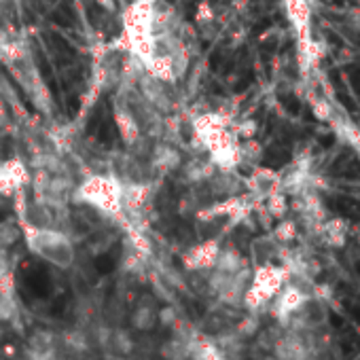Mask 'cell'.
<instances>
[{"label": "cell", "mask_w": 360, "mask_h": 360, "mask_svg": "<svg viewBox=\"0 0 360 360\" xmlns=\"http://www.w3.org/2000/svg\"><path fill=\"white\" fill-rule=\"evenodd\" d=\"M286 280V269L282 267H273V265H263L257 275L252 286L248 288V293L244 295V305L250 312H259L263 310L280 291L282 284Z\"/></svg>", "instance_id": "obj_1"}, {"label": "cell", "mask_w": 360, "mask_h": 360, "mask_svg": "<svg viewBox=\"0 0 360 360\" xmlns=\"http://www.w3.org/2000/svg\"><path fill=\"white\" fill-rule=\"evenodd\" d=\"M312 297L303 291V288L299 286H293V284H288L284 291H280L275 295V303L271 308L273 316L278 322H282L284 326H288V322H291V318L310 301Z\"/></svg>", "instance_id": "obj_2"}, {"label": "cell", "mask_w": 360, "mask_h": 360, "mask_svg": "<svg viewBox=\"0 0 360 360\" xmlns=\"http://www.w3.org/2000/svg\"><path fill=\"white\" fill-rule=\"evenodd\" d=\"M102 343L104 347L113 354V356H129L131 350H134V339L129 337V333L121 331V329H115V331H104V337H102Z\"/></svg>", "instance_id": "obj_3"}, {"label": "cell", "mask_w": 360, "mask_h": 360, "mask_svg": "<svg viewBox=\"0 0 360 360\" xmlns=\"http://www.w3.org/2000/svg\"><path fill=\"white\" fill-rule=\"evenodd\" d=\"M320 231H322L329 246L341 248V246H345V240H347V221L335 216V219H329V221L322 223Z\"/></svg>", "instance_id": "obj_4"}, {"label": "cell", "mask_w": 360, "mask_h": 360, "mask_svg": "<svg viewBox=\"0 0 360 360\" xmlns=\"http://www.w3.org/2000/svg\"><path fill=\"white\" fill-rule=\"evenodd\" d=\"M157 310L149 303H140L131 314V326L140 333H151L157 324Z\"/></svg>", "instance_id": "obj_5"}, {"label": "cell", "mask_w": 360, "mask_h": 360, "mask_svg": "<svg viewBox=\"0 0 360 360\" xmlns=\"http://www.w3.org/2000/svg\"><path fill=\"white\" fill-rule=\"evenodd\" d=\"M45 36H47V41H49V45H51V49H53V55H55V59H57L59 64H68L70 59L77 57L75 47H72L66 38H62V36H57V34H45Z\"/></svg>", "instance_id": "obj_6"}, {"label": "cell", "mask_w": 360, "mask_h": 360, "mask_svg": "<svg viewBox=\"0 0 360 360\" xmlns=\"http://www.w3.org/2000/svg\"><path fill=\"white\" fill-rule=\"evenodd\" d=\"M51 17H53V22H55L57 26H64V28H70V26L77 24V13H75V9H72L70 3H62V5L53 11Z\"/></svg>", "instance_id": "obj_7"}, {"label": "cell", "mask_w": 360, "mask_h": 360, "mask_svg": "<svg viewBox=\"0 0 360 360\" xmlns=\"http://www.w3.org/2000/svg\"><path fill=\"white\" fill-rule=\"evenodd\" d=\"M96 134H98V140L102 144H113L115 138H117V125H115V121L110 117H104L102 123L98 125Z\"/></svg>", "instance_id": "obj_8"}, {"label": "cell", "mask_w": 360, "mask_h": 360, "mask_svg": "<svg viewBox=\"0 0 360 360\" xmlns=\"http://www.w3.org/2000/svg\"><path fill=\"white\" fill-rule=\"evenodd\" d=\"M312 113L318 121H331L333 119V106L324 98H312Z\"/></svg>", "instance_id": "obj_9"}, {"label": "cell", "mask_w": 360, "mask_h": 360, "mask_svg": "<svg viewBox=\"0 0 360 360\" xmlns=\"http://www.w3.org/2000/svg\"><path fill=\"white\" fill-rule=\"evenodd\" d=\"M36 64H38V70H41V77H43L45 83L49 85V89H51L53 94H57V81H55V77H53V70H51L49 62L43 57V53L36 55Z\"/></svg>", "instance_id": "obj_10"}, {"label": "cell", "mask_w": 360, "mask_h": 360, "mask_svg": "<svg viewBox=\"0 0 360 360\" xmlns=\"http://www.w3.org/2000/svg\"><path fill=\"white\" fill-rule=\"evenodd\" d=\"M295 236H297V227H295L293 221H286V223H282V225L278 227V238L284 240V242L293 240Z\"/></svg>", "instance_id": "obj_11"}, {"label": "cell", "mask_w": 360, "mask_h": 360, "mask_svg": "<svg viewBox=\"0 0 360 360\" xmlns=\"http://www.w3.org/2000/svg\"><path fill=\"white\" fill-rule=\"evenodd\" d=\"M87 17H89V22L98 28L100 22L104 20V9H102L100 5H96V3H89V5H87Z\"/></svg>", "instance_id": "obj_12"}, {"label": "cell", "mask_w": 360, "mask_h": 360, "mask_svg": "<svg viewBox=\"0 0 360 360\" xmlns=\"http://www.w3.org/2000/svg\"><path fill=\"white\" fill-rule=\"evenodd\" d=\"M314 299H318V301H331V299H333L331 286H329V284H318V286L314 288Z\"/></svg>", "instance_id": "obj_13"}, {"label": "cell", "mask_w": 360, "mask_h": 360, "mask_svg": "<svg viewBox=\"0 0 360 360\" xmlns=\"http://www.w3.org/2000/svg\"><path fill=\"white\" fill-rule=\"evenodd\" d=\"M13 155V142L11 138H3L0 140V157H11Z\"/></svg>", "instance_id": "obj_14"}, {"label": "cell", "mask_w": 360, "mask_h": 360, "mask_svg": "<svg viewBox=\"0 0 360 360\" xmlns=\"http://www.w3.org/2000/svg\"><path fill=\"white\" fill-rule=\"evenodd\" d=\"M66 104H68L66 108H68V115H70V117H75V115L79 113V108H81V100H79L77 96H70V98L66 100Z\"/></svg>", "instance_id": "obj_15"}, {"label": "cell", "mask_w": 360, "mask_h": 360, "mask_svg": "<svg viewBox=\"0 0 360 360\" xmlns=\"http://www.w3.org/2000/svg\"><path fill=\"white\" fill-rule=\"evenodd\" d=\"M284 210H286V199H284V197H275V199L271 201V212H273L275 216H282Z\"/></svg>", "instance_id": "obj_16"}, {"label": "cell", "mask_w": 360, "mask_h": 360, "mask_svg": "<svg viewBox=\"0 0 360 360\" xmlns=\"http://www.w3.org/2000/svg\"><path fill=\"white\" fill-rule=\"evenodd\" d=\"M68 360H94V358L87 356V352H83V354H70Z\"/></svg>", "instance_id": "obj_17"}, {"label": "cell", "mask_w": 360, "mask_h": 360, "mask_svg": "<svg viewBox=\"0 0 360 360\" xmlns=\"http://www.w3.org/2000/svg\"><path fill=\"white\" fill-rule=\"evenodd\" d=\"M261 360H280V358H275V356H265V358H261Z\"/></svg>", "instance_id": "obj_18"}]
</instances>
